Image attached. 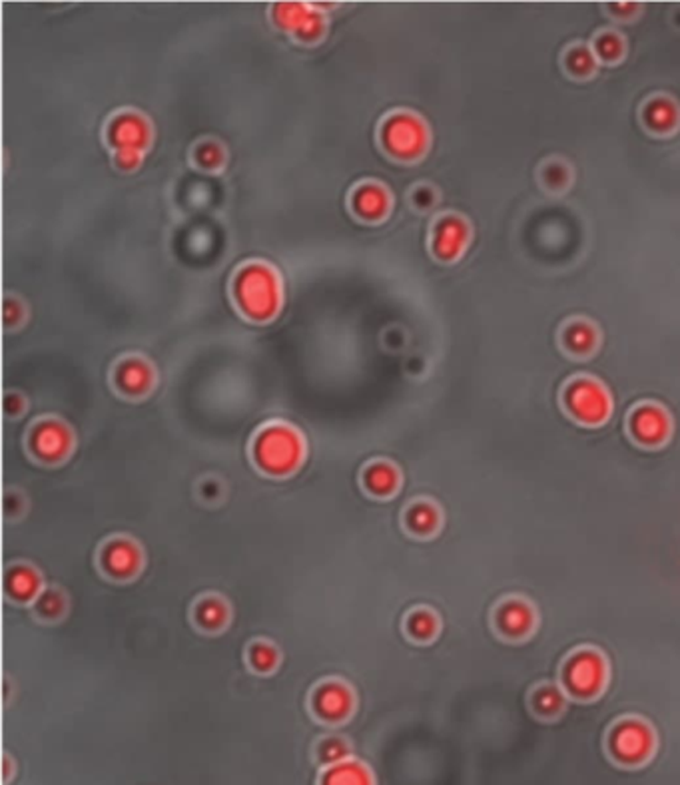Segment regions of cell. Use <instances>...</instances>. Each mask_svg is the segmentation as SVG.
<instances>
[{"mask_svg": "<svg viewBox=\"0 0 680 785\" xmlns=\"http://www.w3.org/2000/svg\"><path fill=\"white\" fill-rule=\"evenodd\" d=\"M607 678V668L605 662L601 656H597L593 652L581 654V656H577L571 666H568V686H571L573 692L581 693V696H593L598 690L603 688Z\"/></svg>", "mask_w": 680, "mask_h": 785, "instance_id": "obj_6", "label": "cell"}, {"mask_svg": "<svg viewBox=\"0 0 680 785\" xmlns=\"http://www.w3.org/2000/svg\"><path fill=\"white\" fill-rule=\"evenodd\" d=\"M104 565L116 577H130L140 565V555L130 542H114L104 552Z\"/></svg>", "mask_w": 680, "mask_h": 785, "instance_id": "obj_16", "label": "cell"}, {"mask_svg": "<svg viewBox=\"0 0 680 785\" xmlns=\"http://www.w3.org/2000/svg\"><path fill=\"white\" fill-rule=\"evenodd\" d=\"M535 706L539 708V712L541 713H547V716L549 713H557L559 710L563 708V696L553 688L541 690L535 698Z\"/></svg>", "mask_w": 680, "mask_h": 785, "instance_id": "obj_29", "label": "cell"}, {"mask_svg": "<svg viewBox=\"0 0 680 785\" xmlns=\"http://www.w3.org/2000/svg\"><path fill=\"white\" fill-rule=\"evenodd\" d=\"M198 620L204 624L206 628H218L222 626L226 622V608L222 602H218L216 598H209L206 602L199 604L198 608Z\"/></svg>", "mask_w": 680, "mask_h": 785, "instance_id": "obj_24", "label": "cell"}, {"mask_svg": "<svg viewBox=\"0 0 680 785\" xmlns=\"http://www.w3.org/2000/svg\"><path fill=\"white\" fill-rule=\"evenodd\" d=\"M469 241V228L461 218H445L435 226L433 251L442 259H457Z\"/></svg>", "mask_w": 680, "mask_h": 785, "instance_id": "obj_9", "label": "cell"}, {"mask_svg": "<svg viewBox=\"0 0 680 785\" xmlns=\"http://www.w3.org/2000/svg\"><path fill=\"white\" fill-rule=\"evenodd\" d=\"M154 383V373L144 361H126V363L118 369V385L122 387L130 395H140L146 392Z\"/></svg>", "mask_w": 680, "mask_h": 785, "instance_id": "obj_15", "label": "cell"}, {"mask_svg": "<svg viewBox=\"0 0 680 785\" xmlns=\"http://www.w3.org/2000/svg\"><path fill=\"white\" fill-rule=\"evenodd\" d=\"M389 194L379 186H362L354 196V208L362 218L379 219L387 214L389 209Z\"/></svg>", "mask_w": 680, "mask_h": 785, "instance_id": "obj_14", "label": "cell"}, {"mask_svg": "<svg viewBox=\"0 0 680 785\" xmlns=\"http://www.w3.org/2000/svg\"><path fill=\"white\" fill-rule=\"evenodd\" d=\"M322 785H374L365 768L359 763H337L325 773Z\"/></svg>", "mask_w": 680, "mask_h": 785, "instance_id": "obj_20", "label": "cell"}, {"mask_svg": "<svg viewBox=\"0 0 680 785\" xmlns=\"http://www.w3.org/2000/svg\"><path fill=\"white\" fill-rule=\"evenodd\" d=\"M33 447L43 459H63L70 449V432L60 422H43L34 432Z\"/></svg>", "mask_w": 680, "mask_h": 785, "instance_id": "obj_11", "label": "cell"}, {"mask_svg": "<svg viewBox=\"0 0 680 785\" xmlns=\"http://www.w3.org/2000/svg\"><path fill=\"white\" fill-rule=\"evenodd\" d=\"M568 168L565 164H547L543 170V182L547 188L551 189H563L568 184Z\"/></svg>", "mask_w": 680, "mask_h": 785, "instance_id": "obj_28", "label": "cell"}, {"mask_svg": "<svg viewBox=\"0 0 680 785\" xmlns=\"http://www.w3.org/2000/svg\"><path fill=\"white\" fill-rule=\"evenodd\" d=\"M565 64L571 74L587 78L595 73L597 54H593L587 46H575V48L568 50V54L565 58Z\"/></svg>", "mask_w": 680, "mask_h": 785, "instance_id": "obj_21", "label": "cell"}, {"mask_svg": "<svg viewBox=\"0 0 680 785\" xmlns=\"http://www.w3.org/2000/svg\"><path fill=\"white\" fill-rule=\"evenodd\" d=\"M653 746H655V738L651 730L638 722L623 723V726L615 732L613 748L617 756L623 761L628 763L643 761L645 758L651 756Z\"/></svg>", "mask_w": 680, "mask_h": 785, "instance_id": "obj_7", "label": "cell"}, {"mask_svg": "<svg viewBox=\"0 0 680 785\" xmlns=\"http://www.w3.org/2000/svg\"><path fill=\"white\" fill-rule=\"evenodd\" d=\"M631 427L638 441L656 445V442H663L671 432V419L663 409L646 405L635 412Z\"/></svg>", "mask_w": 680, "mask_h": 785, "instance_id": "obj_10", "label": "cell"}, {"mask_svg": "<svg viewBox=\"0 0 680 785\" xmlns=\"http://www.w3.org/2000/svg\"><path fill=\"white\" fill-rule=\"evenodd\" d=\"M252 662H254V668L257 670L262 672L272 670L276 666V652L269 646H264V644H257V646H254L252 650Z\"/></svg>", "mask_w": 680, "mask_h": 785, "instance_id": "obj_32", "label": "cell"}, {"mask_svg": "<svg viewBox=\"0 0 680 785\" xmlns=\"http://www.w3.org/2000/svg\"><path fill=\"white\" fill-rule=\"evenodd\" d=\"M316 708L317 713H322L327 720H342L352 708V696L344 686L332 683V686H325L322 692H317Z\"/></svg>", "mask_w": 680, "mask_h": 785, "instance_id": "obj_13", "label": "cell"}, {"mask_svg": "<svg viewBox=\"0 0 680 785\" xmlns=\"http://www.w3.org/2000/svg\"><path fill=\"white\" fill-rule=\"evenodd\" d=\"M499 624H501V628L509 634V636H523V634H527L533 628L535 616L527 604L511 602L501 610Z\"/></svg>", "mask_w": 680, "mask_h": 785, "instance_id": "obj_18", "label": "cell"}, {"mask_svg": "<svg viewBox=\"0 0 680 785\" xmlns=\"http://www.w3.org/2000/svg\"><path fill=\"white\" fill-rule=\"evenodd\" d=\"M563 341L571 354L588 355L598 345V334L591 324H587V321H575V324L567 325Z\"/></svg>", "mask_w": 680, "mask_h": 785, "instance_id": "obj_17", "label": "cell"}, {"mask_svg": "<svg viewBox=\"0 0 680 785\" xmlns=\"http://www.w3.org/2000/svg\"><path fill=\"white\" fill-rule=\"evenodd\" d=\"M680 112L671 98H655L645 108V122L658 134L673 132L678 126Z\"/></svg>", "mask_w": 680, "mask_h": 785, "instance_id": "obj_12", "label": "cell"}, {"mask_svg": "<svg viewBox=\"0 0 680 785\" xmlns=\"http://www.w3.org/2000/svg\"><path fill=\"white\" fill-rule=\"evenodd\" d=\"M595 48L598 58L605 60V63H615L625 54V40L617 33H605L597 38Z\"/></svg>", "mask_w": 680, "mask_h": 785, "instance_id": "obj_23", "label": "cell"}, {"mask_svg": "<svg viewBox=\"0 0 680 785\" xmlns=\"http://www.w3.org/2000/svg\"><path fill=\"white\" fill-rule=\"evenodd\" d=\"M567 405L583 422H603L611 415V397L597 381L581 379L568 387Z\"/></svg>", "mask_w": 680, "mask_h": 785, "instance_id": "obj_4", "label": "cell"}, {"mask_svg": "<svg viewBox=\"0 0 680 785\" xmlns=\"http://www.w3.org/2000/svg\"><path fill=\"white\" fill-rule=\"evenodd\" d=\"M611 10L615 15H633L636 10V5H613Z\"/></svg>", "mask_w": 680, "mask_h": 785, "instance_id": "obj_34", "label": "cell"}, {"mask_svg": "<svg viewBox=\"0 0 680 785\" xmlns=\"http://www.w3.org/2000/svg\"><path fill=\"white\" fill-rule=\"evenodd\" d=\"M256 455L259 465L276 475L292 470L302 459V441L286 427L267 429L257 441Z\"/></svg>", "mask_w": 680, "mask_h": 785, "instance_id": "obj_2", "label": "cell"}, {"mask_svg": "<svg viewBox=\"0 0 680 785\" xmlns=\"http://www.w3.org/2000/svg\"><path fill=\"white\" fill-rule=\"evenodd\" d=\"M433 192H429V189H419V192L415 194V204L419 206V208H427V206H432L433 204Z\"/></svg>", "mask_w": 680, "mask_h": 785, "instance_id": "obj_33", "label": "cell"}, {"mask_svg": "<svg viewBox=\"0 0 680 785\" xmlns=\"http://www.w3.org/2000/svg\"><path fill=\"white\" fill-rule=\"evenodd\" d=\"M435 628H437L435 618L427 612H417L413 614L412 620H409V630H412L415 638H422V640L432 638L435 634Z\"/></svg>", "mask_w": 680, "mask_h": 785, "instance_id": "obj_27", "label": "cell"}, {"mask_svg": "<svg viewBox=\"0 0 680 785\" xmlns=\"http://www.w3.org/2000/svg\"><path fill=\"white\" fill-rule=\"evenodd\" d=\"M6 586H8V592L13 594L15 598L30 600V598L36 596L40 580H38L34 570H30L26 567H18V568H13L8 572Z\"/></svg>", "mask_w": 680, "mask_h": 785, "instance_id": "obj_19", "label": "cell"}, {"mask_svg": "<svg viewBox=\"0 0 680 785\" xmlns=\"http://www.w3.org/2000/svg\"><path fill=\"white\" fill-rule=\"evenodd\" d=\"M236 291L244 314L252 319L272 317L282 301V286L276 271L266 266L246 267L238 277Z\"/></svg>", "mask_w": 680, "mask_h": 785, "instance_id": "obj_1", "label": "cell"}, {"mask_svg": "<svg viewBox=\"0 0 680 785\" xmlns=\"http://www.w3.org/2000/svg\"><path fill=\"white\" fill-rule=\"evenodd\" d=\"M276 20L299 40H317L325 30L324 16L307 5H277Z\"/></svg>", "mask_w": 680, "mask_h": 785, "instance_id": "obj_5", "label": "cell"}, {"mask_svg": "<svg viewBox=\"0 0 680 785\" xmlns=\"http://www.w3.org/2000/svg\"><path fill=\"white\" fill-rule=\"evenodd\" d=\"M409 527L415 532H432L437 527V512L429 505H419L409 512Z\"/></svg>", "mask_w": 680, "mask_h": 785, "instance_id": "obj_25", "label": "cell"}, {"mask_svg": "<svg viewBox=\"0 0 680 785\" xmlns=\"http://www.w3.org/2000/svg\"><path fill=\"white\" fill-rule=\"evenodd\" d=\"M365 482L377 495H389V492L395 490L397 472L387 465H375L367 470Z\"/></svg>", "mask_w": 680, "mask_h": 785, "instance_id": "obj_22", "label": "cell"}, {"mask_svg": "<svg viewBox=\"0 0 680 785\" xmlns=\"http://www.w3.org/2000/svg\"><path fill=\"white\" fill-rule=\"evenodd\" d=\"M64 610V598L58 592H46L38 600V612L44 618H56Z\"/></svg>", "mask_w": 680, "mask_h": 785, "instance_id": "obj_30", "label": "cell"}, {"mask_svg": "<svg viewBox=\"0 0 680 785\" xmlns=\"http://www.w3.org/2000/svg\"><path fill=\"white\" fill-rule=\"evenodd\" d=\"M150 126L142 116L124 114L118 116L110 126V142L116 146L118 152H138L144 154L150 144Z\"/></svg>", "mask_w": 680, "mask_h": 785, "instance_id": "obj_8", "label": "cell"}, {"mask_svg": "<svg viewBox=\"0 0 680 785\" xmlns=\"http://www.w3.org/2000/svg\"><path fill=\"white\" fill-rule=\"evenodd\" d=\"M427 140V128L415 116L399 114L389 118L384 126V144L397 158H419L425 152Z\"/></svg>", "mask_w": 680, "mask_h": 785, "instance_id": "obj_3", "label": "cell"}, {"mask_svg": "<svg viewBox=\"0 0 680 785\" xmlns=\"http://www.w3.org/2000/svg\"><path fill=\"white\" fill-rule=\"evenodd\" d=\"M347 746L342 740H327L322 743V748H319V758H322L324 763H329V766H337V763H344L347 758Z\"/></svg>", "mask_w": 680, "mask_h": 785, "instance_id": "obj_26", "label": "cell"}, {"mask_svg": "<svg viewBox=\"0 0 680 785\" xmlns=\"http://www.w3.org/2000/svg\"><path fill=\"white\" fill-rule=\"evenodd\" d=\"M196 160L202 168L216 170L224 162V152H222V148L216 146V144H204V146H199Z\"/></svg>", "mask_w": 680, "mask_h": 785, "instance_id": "obj_31", "label": "cell"}]
</instances>
